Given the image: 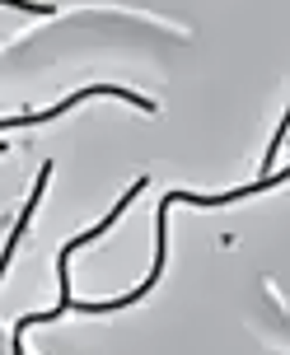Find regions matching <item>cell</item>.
<instances>
[{"mask_svg":"<svg viewBox=\"0 0 290 355\" xmlns=\"http://www.w3.org/2000/svg\"><path fill=\"white\" fill-rule=\"evenodd\" d=\"M0 155H5V145H0Z\"/></svg>","mask_w":290,"mask_h":355,"instance_id":"4","label":"cell"},{"mask_svg":"<svg viewBox=\"0 0 290 355\" xmlns=\"http://www.w3.org/2000/svg\"><path fill=\"white\" fill-rule=\"evenodd\" d=\"M94 94H108V98H127L131 107H141V112H155V103H150V98H141V94H127V89H117V85H94V89H80V94H71L66 103L47 107V112H33V117H0V126H33V122H52V117H66L71 107H80L85 98H94Z\"/></svg>","mask_w":290,"mask_h":355,"instance_id":"1","label":"cell"},{"mask_svg":"<svg viewBox=\"0 0 290 355\" xmlns=\"http://www.w3.org/2000/svg\"><path fill=\"white\" fill-rule=\"evenodd\" d=\"M47 178H52V164H42V173H37V187L28 192V206H24V215H19V230L10 234V243H5V252H0V276H5V266H10V257H15L19 239H24V230H28V220H33V211H37V196H42V187H47Z\"/></svg>","mask_w":290,"mask_h":355,"instance_id":"2","label":"cell"},{"mask_svg":"<svg viewBox=\"0 0 290 355\" xmlns=\"http://www.w3.org/2000/svg\"><path fill=\"white\" fill-rule=\"evenodd\" d=\"M0 5H15V10H33V15H52V5H33V0H0Z\"/></svg>","mask_w":290,"mask_h":355,"instance_id":"3","label":"cell"}]
</instances>
